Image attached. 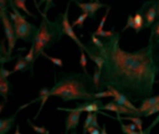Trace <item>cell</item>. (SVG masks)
I'll return each mask as SVG.
<instances>
[{
  "label": "cell",
  "mask_w": 159,
  "mask_h": 134,
  "mask_svg": "<svg viewBox=\"0 0 159 134\" xmlns=\"http://www.w3.org/2000/svg\"><path fill=\"white\" fill-rule=\"evenodd\" d=\"M117 117L121 118L120 116H117ZM121 119L122 120H129V121L134 122L135 124L137 125V130L141 132V134L143 133V121L141 120V118H139V116H124V117H122Z\"/></svg>",
  "instance_id": "18"
},
{
  "label": "cell",
  "mask_w": 159,
  "mask_h": 134,
  "mask_svg": "<svg viewBox=\"0 0 159 134\" xmlns=\"http://www.w3.org/2000/svg\"><path fill=\"white\" fill-rule=\"evenodd\" d=\"M40 56H43V57H45L46 59H48L50 62H52L53 64H55L56 67H59V68H62L63 67V61H62L60 58H56V57H51V56H49V55H47L45 51H43L42 53V55Z\"/></svg>",
  "instance_id": "24"
},
{
  "label": "cell",
  "mask_w": 159,
  "mask_h": 134,
  "mask_svg": "<svg viewBox=\"0 0 159 134\" xmlns=\"http://www.w3.org/2000/svg\"><path fill=\"white\" fill-rule=\"evenodd\" d=\"M20 111L21 110L18 109L12 116H10L9 118L0 119V134H6L9 132V130H11V127H13L14 122H16V116H18Z\"/></svg>",
  "instance_id": "11"
},
{
  "label": "cell",
  "mask_w": 159,
  "mask_h": 134,
  "mask_svg": "<svg viewBox=\"0 0 159 134\" xmlns=\"http://www.w3.org/2000/svg\"><path fill=\"white\" fill-rule=\"evenodd\" d=\"M50 88H48V87H43V88H40L39 90V96L37 97V98H35L34 100H32V101H30L29 104H25V105H23V106H21L19 109L20 110H22V109H24V108H26V107H29L30 105H32L33 103H36V101H38V100H40L42 101V104H40V107H39V109H38V111H37V113H36V116L34 117V120H36V119L38 118V116H39V113L42 112V110H43V108H44V105L46 104V101H47V99L50 97Z\"/></svg>",
  "instance_id": "10"
},
{
  "label": "cell",
  "mask_w": 159,
  "mask_h": 134,
  "mask_svg": "<svg viewBox=\"0 0 159 134\" xmlns=\"http://www.w3.org/2000/svg\"><path fill=\"white\" fill-rule=\"evenodd\" d=\"M80 64H81V67H82L83 72L89 73V72H87V69H86L87 57H86V55H85V50H84V49H81V56H80Z\"/></svg>",
  "instance_id": "25"
},
{
  "label": "cell",
  "mask_w": 159,
  "mask_h": 134,
  "mask_svg": "<svg viewBox=\"0 0 159 134\" xmlns=\"http://www.w3.org/2000/svg\"><path fill=\"white\" fill-rule=\"evenodd\" d=\"M13 70L12 71H8L7 69L5 68V64H1V69H0V76H3V77H9L10 75L12 74Z\"/></svg>",
  "instance_id": "33"
},
{
  "label": "cell",
  "mask_w": 159,
  "mask_h": 134,
  "mask_svg": "<svg viewBox=\"0 0 159 134\" xmlns=\"http://www.w3.org/2000/svg\"><path fill=\"white\" fill-rule=\"evenodd\" d=\"M43 16L40 25L38 27V31L36 33L35 39L32 44L35 46V57L37 59L45 49L51 47L53 44L58 43L64 35L63 30H62L61 18L62 13H59L53 22L48 20L47 14L44 12H39Z\"/></svg>",
  "instance_id": "3"
},
{
  "label": "cell",
  "mask_w": 159,
  "mask_h": 134,
  "mask_svg": "<svg viewBox=\"0 0 159 134\" xmlns=\"http://www.w3.org/2000/svg\"><path fill=\"white\" fill-rule=\"evenodd\" d=\"M115 29H111L110 31H102V32H93L94 34H95L96 36H98V37H108V36H111L113 35V33H115Z\"/></svg>",
  "instance_id": "31"
},
{
  "label": "cell",
  "mask_w": 159,
  "mask_h": 134,
  "mask_svg": "<svg viewBox=\"0 0 159 134\" xmlns=\"http://www.w3.org/2000/svg\"><path fill=\"white\" fill-rule=\"evenodd\" d=\"M149 39H154L159 43V20H156V22L152 25V33H150Z\"/></svg>",
  "instance_id": "20"
},
{
  "label": "cell",
  "mask_w": 159,
  "mask_h": 134,
  "mask_svg": "<svg viewBox=\"0 0 159 134\" xmlns=\"http://www.w3.org/2000/svg\"><path fill=\"white\" fill-rule=\"evenodd\" d=\"M121 33L98 38L91 33L85 51L100 55L105 59L100 86H113L133 103L152 96L159 76V43L148 40V45L133 53L120 47Z\"/></svg>",
  "instance_id": "1"
},
{
  "label": "cell",
  "mask_w": 159,
  "mask_h": 134,
  "mask_svg": "<svg viewBox=\"0 0 159 134\" xmlns=\"http://www.w3.org/2000/svg\"><path fill=\"white\" fill-rule=\"evenodd\" d=\"M157 20H159V0H158V18H157Z\"/></svg>",
  "instance_id": "39"
},
{
  "label": "cell",
  "mask_w": 159,
  "mask_h": 134,
  "mask_svg": "<svg viewBox=\"0 0 159 134\" xmlns=\"http://www.w3.org/2000/svg\"><path fill=\"white\" fill-rule=\"evenodd\" d=\"M156 104H158V99H157V96H149L147 98L143 99L141 104V107H139V111L143 113V112L147 111L149 108H152V106H155Z\"/></svg>",
  "instance_id": "14"
},
{
  "label": "cell",
  "mask_w": 159,
  "mask_h": 134,
  "mask_svg": "<svg viewBox=\"0 0 159 134\" xmlns=\"http://www.w3.org/2000/svg\"><path fill=\"white\" fill-rule=\"evenodd\" d=\"M155 113H159V104H156V105L152 106V108H149L147 111L143 112L142 116L143 117H149V116H152V114H155Z\"/></svg>",
  "instance_id": "28"
},
{
  "label": "cell",
  "mask_w": 159,
  "mask_h": 134,
  "mask_svg": "<svg viewBox=\"0 0 159 134\" xmlns=\"http://www.w3.org/2000/svg\"><path fill=\"white\" fill-rule=\"evenodd\" d=\"M93 118H94V112H87V117L85 118L84 125H83V133L84 134L87 133V127L91 125L92 121H93Z\"/></svg>",
  "instance_id": "26"
},
{
  "label": "cell",
  "mask_w": 159,
  "mask_h": 134,
  "mask_svg": "<svg viewBox=\"0 0 159 134\" xmlns=\"http://www.w3.org/2000/svg\"><path fill=\"white\" fill-rule=\"evenodd\" d=\"M24 59L26 60V61L29 62L30 64H31L32 68L34 69V62H35V60H36V57H35V46H34V44H32L31 49H30L29 53H27V55L24 57Z\"/></svg>",
  "instance_id": "21"
},
{
  "label": "cell",
  "mask_w": 159,
  "mask_h": 134,
  "mask_svg": "<svg viewBox=\"0 0 159 134\" xmlns=\"http://www.w3.org/2000/svg\"><path fill=\"white\" fill-rule=\"evenodd\" d=\"M107 131H106V124L102 125V134H106Z\"/></svg>",
  "instance_id": "35"
},
{
  "label": "cell",
  "mask_w": 159,
  "mask_h": 134,
  "mask_svg": "<svg viewBox=\"0 0 159 134\" xmlns=\"http://www.w3.org/2000/svg\"><path fill=\"white\" fill-rule=\"evenodd\" d=\"M98 92L89 73L60 72L56 76L55 85L50 88V97H59L63 101L94 100Z\"/></svg>",
  "instance_id": "2"
},
{
  "label": "cell",
  "mask_w": 159,
  "mask_h": 134,
  "mask_svg": "<svg viewBox=\"0 0 159 134\" xmlns=\"http://www.w3.org/2000/svg\"><path fill=\"white\" fill-rule=\"evenodd\" d=\"M158 82H159V80H158V81H157V83H158Z\"/></svg>",
  "instance_id": "40"
},
{
  "label": "cell",
  "mask_w": 159,
  "mask_h": 134,
  "mask_svg": "<svg viewBox=\"0 0 159 134\" xmlns=\"http://www.w3.org/2000/svg\"><path fill=\"white\" fill-rule=\"evenodd\" d=\"M43 3H45V9H44V13L45 14L48 13V11L51 9V8L56 7L55 2H53V0H40L39 2H38L37 8H36V9L38 10V12H42V11H40V6H42Z\"/></svg>",
  "instance_id": "19"
},
{
  "label": "cell",
  "mask_w": 159,
  "mask_h": 134,
  "mask_svg": "<svg viewBox=\"0 0 159 134\" xmlns=\"http://www.w3.org/2000/svg\"><path fill=\"white\" fill-rule=\"evenodd\" d=\"M74 3H76V6L82 10V12L89 14V18L91 19H95L96 16V12L99 9L104 7H108L105 3H102L99 0H93L91 2H81V1H75Z\"/></svg>",
  "instance_id": "9"
},
{
  "label": "cell",
  "mask_w": 159,
  "mask_h": 134,
  "mask_svg": "<svg viewBox=\"0 0 159 134\" xmlns=\"http://www.w3.org/2000/svg\"><path fill=\"white\" fill-rule=\"evenodd\" d=\"M26 122H27V124H29L30 127H31L32 129H33L34 131L36 132V133H39V134H49V133H50V132H49L48 130L46 129V127H38V125H35V124H34V123L31 121V119H27Z\"/></svg>",
  "instance_id": "23"
},
{
  "label": "cell",
  "mask_w": 159,
  "mask_h": 134,
  "mask_svg": "<svg viewBox=\"0 0 159 134\" xmlns=\"http://www.w3.org/2000/svg\"><path fill=\"white\" fill-rule=\"evenodd\" d=\"M34 3H35L36 8H37V6H38V2H37V0H34Z\"/></svg>",
  "instance_id": "37"
},
{
  "label": "cell",
  "mask_w": 159,
  "mask_h": 134,
  "mask_svg": "<svg viewBox=\"0 0 159 134\" xmlns=\"http://www.w3.org/2000/svg\"><path fill=\"white\" fill-rule=\"evenodd\" d=\"M135 29V21H134V16H132V14H130V16H128V20H126V25L123 27V30H122V32L126 31L128 29Z\"/></svg>",
  "instance_id": "30"
},
{
  "label": "cell",
  "mask_w": 159,
  "mask_h": 134,
  "mask_svg": "<svg viewBox=\"0 0 159 134\" xmlns=\"http://www.w3.org/2000/svg\"><path fill=\"white\" fill-rule=\"evenodd\" d=\"M134 21H135V34H139L143 29H145V20L144 16L142 14V12L139 10H137L136 13L134 16Z\"/></svg>",
  "instance_id": "15"
},
{
  "label": "cell",
  "mask_w": 159,
  "mask_h": 134,
  "mask_svg": "<svg viewBox=\"0 0 159 134\" xmlns=\"http://www.w3.org/2000/svg\"><path fill=\"white\" fill-rule=\"evenodd\" d=\"M20 133V131H19V124L16 125V134H19Z\"/></svg>",
  "instance_id": "36"
},
{
  "label": "cell",
  "mask_w": 159,
  "mask_h": 134,
  "mask_svg": "<svg viewBox=\"0 0 159 134\" xmlns=\"http://www.w3.org/2000/svg\"><path fill=\"white\" fill-rule=\"evenodd\" d=\"M71 2H75V1H83V0H70Z\"/></svg>",
  "instance_id": "38"
},
{
  "label": "cell",
  "mask_w": 159,
  "mask_h": 134,
  "mask_svg": "<svg viewBox=\"0 0 159 134\" xmlns=\"http://www.w3.org/2000/svg\"><path fill=\"white\" fill-rule=\"evenodd\" d=\"M89 18V14L87 13H84L82 12V14H80L79 18L72 23V26L73 27H79V29H82L83 27V24H84V21Z\"/></svg>",
  "instance_id": "22"
},
{
  "label": "cell",
  "mask_w": 159,
  "mask_h": 134,
  "mask_svg": "<svg viewBox=\"0 0 159 134\" xmlns=\"http://www.w3.org/2000/svg\"><path fill=\"white\" fill-rule=\"evenodd\" d=\"M10 2H12L14 6H16V8H19V9H20V10H22V11L24 12V13H26L29 16H31V18L36 19V16H34V14L32 13V12L30 11V10L26 8V5H25V3H26V0H11Z\"/></svg>",
  "instance_id": "17"
},
{
  "label": "cell",
  "mask_w": 159,
  "mask_h": 134,
  "mask_svg": "<svg viewBox=\"0 0 159 134\" xmlns=\"http://www.w3.org/2000/svg\"><path fill=\"white\" fill-rule=\"evenodd\" d=\"M11 0H0V10H5L9 8V3Z\"/></svg>",
  "instance_id": "34"
},
{
  "label": "cell",
  "mask_w": 159,
  "mask_h": 134,
  "mask_svg": "<svg viewBox=\"0 0 159 134\" xmlns=\"http://www.w3.org/2000/svg\"><path fill=\"white\" fill-rule=\"evenodd\" d=\"M70 3H71V1H69L68 5H66V11H64V13L62 14V18H61L62 30H63L64 35L69 36V37H70L71 39H72L73 42L79 46L80 49H84L85 50V49H86V45L83 44V43L80 40V38L77 37V35L75 34L74 30H73L74 27L72 26V24H70V21H69V9H70Z\"/></svg>",
  "instance_id": "7"
},
{
  "label": "cell",
  "mask_w": 159,
  "mask_h": 134,
  "mask_svg": "<svg viewBox=\"0 0 159 134\" xmlns=\"http://www.w3.org/2000/svg\"><path fill=\"white\" fill-rule=\"evenodd\" d=\"M158 123H159V113H158V116H157V118L155 119V120L152 121V123H150V125H149V127H148L146 130H144V131H143V133H142V134H149V133H150V131H152V130L154 129V127H156V125L158 124Z\"/></svg>",
  "instance_id": "32"
},
{
  "label": "cell",
  "mask_w": 159,
  "mask_h": 134,
  "mask_svg": "<svg viewBox=\"0 0 159 134\" xmlns=\"http://www.w3.org/2000/svg\"><path fill=\"white\" fill-rule=\"evenodd\" d=\"M87 53V56H89V58L92 60V61L94 62V63L96 64V67H97L98 69H99L100 71H102V68H104V63H105V59L102 57L100 55H97V53H92V51H86Z\"/></svg>",
  "instance_id": "16"
},
{
  "label": "cell",
  "mask_w": 159,
  "mask_h": 134,
  "mask_svg": "<svg viewBox=\"0 0 159 134\" xmlns=\"http://www.w3.org/2000/svg\"><path fill=\"white\" fill-rule=\"evenodd\" d=\"M113 95H112V92H111L110 90H108V88H107V90H98V92H96L95 93V98L96 99H98V98H107V97H112Z\"/></svg>",
  "instance_id": "27"
},
{
  "label": "cell",
  "mask_w": 159,
  "mask_h": 134,
  "mask_svg": "<svg viewBox=\"0 0 159 134\" xmlns=\"http://www.w3.org/2000/svg\"><path fill=\"white\" fill-rule=\"evenodd\" d=\"M31 72V75L34 74V69L31 67V64L24 59V57H22V55H19L18 60H16V63L13 68V72H18V71H21V72H26L29 71Z\"/></svg>",
  "instance_id": "12"
},
{
  "label": "cell",
  "mask_w": 159,
  "mask_h": 134,
  "mask_svg": "<svg viewBox=\"0 0 159 134\" xmlns=\"http://www.w3.org/2000/svg\"><path fill=\"white\" fill-rule=\"evenodd\" d=\"M0 16H1L3 30H5L6 39H7V42H8V58H9V61H12L13 59L19 57V56H11L12 51H13L14 47H16L18 37H16V30H14L13 22H12L11 18H10L8 10L7 9L0 10Z\"/></svg>",
  "instance_id": "5"
},
{
  "label": "cell",
  "mask_w": 159,
  "mask_h": 134,
  "mask_svg": "<svg viewBox=\"0 0 159 134\" xmlns=\"http://www.w3.org/2000/svg\"><path fill=\"white\" fill-rule=\"evenodd\" d=\"M9 7L11 8L12 11L8 12H9V16L11 18L12 22H13L18 39H22L23 42L26 43H33L34 39H35L36 33L38 31V27L34 25L33 23H30L19 12V8H16L12 2L9 3Z\"/></svg>",
  "instance_id": "4"
},
{
  "label": "cell",
  "mask_w": 159,
  "mask_h": 134,
  "mask_svg": "<svg viewBox=\"0 0 159 134\" xmlns=\"http://www.w3.org/2000/svg\"><path fill=\"white\" fill-rule=\"evenodd\" d=\"M109 11H110V7H107V10H106V13H105V16H102V21L99 22V25H98V29L96 30V32H102L104 31V26H105V23H106L107 21V18H108V14H109Z\"/></svg>",
  "instance_id": "29"
},
{
  "label": "cell",
  "mask_w": 159,
  "mask_h": 134,
  "mask_svg": "<svg viewBox=\"0 0 159 134\" xmlns=\"http://www.w3.org/2000/svg\"><path fill=\"white\" fill-rule=\"evenodd\" d=\"M57 110L70 112L66 118V133L68 134L69 132H71L73 134L76 133V129L80 124V119H81L83 111H77V110H72L70 108L63 107H58Z\"/></svg>",
  "instance_id": "8"
},
{
  "label": "cell",
  "mask_w": 159,
  "mask_h": 134,
  "mask_svg": "<svg viewBox=\"0 0 159 134\" xmlns=\"http://www.w3.org/2000/svg\"><path fill=\"white\" fill-rule=\"evenodd\" d=\"M11 90L12 86L11 83L9 82V80L7 77L0 76V95L3 98V101L7 103L8 101V95H11Z\"/></svg>",
  "instance_id": "13"
},
{
  "label": "cell",
  "mask_w": 159,
  "mask_h": 134,
  "mask_svg": "<svg viewBox=\"0 0 159 134\" xmlns=\"http://www.w3.org/2000/svg\"><path fill=\"white\" fill-rule=\"evenodd\" d=\"M145 20V29L152 27L158 18V0H147L139 9Z\"/></svg>",
  "instance_id": "6"
}]
</instances>
